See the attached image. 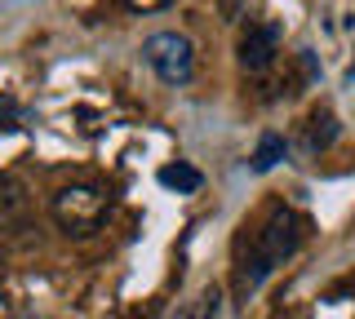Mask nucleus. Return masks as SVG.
<instances>
[{
    "mask_svg": "<svg viewBox=\"0 0 355 319\" xmlns=\"http://www.w3.org/2000/svg\"><path fill=\"white\" fill-rule=\"evenodd\" d=\"M302 239H306V222H302V217H297L293 208H284V204L271 208V217L253 230L249 253H244V262L236 271V297H240V302H249L266 275H271L275 266H284V262L302 248Z\"/></svg>",
    "mask_w": 355,
    "mask_h": 319,
    "instance_id": "f257e3e1",
    "label": "nucleus"
},
{
    "mask_svg": "<svg viewBox=\"0 0 355 319\" xmlns=\"http://www.w3.org/2000/svg\"><path fill=\"white\" fill-rule=\"evenodd\" d=\"M49 213H53V222H58L67 235L85 239V235H94V230L107 222L111 195L103 191V186H94V182H71V186H58V191H53Z\"/></svg>",
    "mask_w": 355,
    "mask_h": 319,
    "instance_id": "f03ea898",
    "label": "nucleus"
},
{
    "mask_svg": "<svg viewBox=\"0 0 355 319\" xmlns=\"http://www.w3.org/2000/svg\"><path fill=\"white\" fill-rule=\"evenodd\" d=\"M142 58H147V67L164 84H187L196 71V45L182 31H155V36H147L142 40Z\"/></svg>",
    "mask_w": 355,
    "mask_h": 319,
    "instance_id": "7ed1b4c3",
    "label": "nucleus"
},
{
    "mask_svg": "<svg viewBox=\"0 0 355 319\" xmlns=\"http://www.w3.org/2000/svg\"><path fill=\"white\" fill-rule=\"evenodd\" d=\"M280 53V27L275 23H249L240 36V67L244 71H266Z\"/></svg>",
    "mask_w": 355,
    "mask_h": 319,
    "instance_id": "20e7f679",
    "label": "nucleus"
},
{
    "mask_svg": "<svg viewBox=\"0 0 355 319\" xmlns=\"http://www.w3.org/2000/svg\"><path fill=\"white\" fill-rule=\"evenodd\" d=\"M333 138H338V120H333V111H315L302 125V151H306V156L333 147Z\"/></svg>",
    "mask_w": 355,
    "mask_h": 319,
    "instance_id": "39448f33",
    "label": "nucleus"
},
{
    "mask_svg": "<svg viewBox=\"0 0 355 319\" xmlns=\"http://www.w3.org/2000/svg\"><path fill=\"white\" fill-rule=\"evenodd\" d=\"M218 315H222V289H218V284H209V289H200L191 302L178 306L173 319H218Z\"/></svg>",
    "mask_w": 355,
    "mask_h": 319,
    "instance_id": "423d86ee",
    "label": "nucleus"
},
{
    "mask_svg": "<svg viewBox=\"0 0 355 319\" xmlns=\"http://www.w3.org/2000/svg\"><path fill=\"white\" fill-rule=\"evenodd\" d=\"M22 208H27V200H22V186L0 173V230L14 226L18 217H22Z\"/></svg>",
    "mask_w": 355,
    "mask_h": 319,
    "instance_id": "0eeeda50",
    "label": "nucleus"
},
{
    "mask_svg": "<svg viewBox=\"0 0 355 319\" xmlns=\"http://www.w3.org/2000/svg\"><path fill=\"white\" fill-rule=\"evenodd\" d=\"M160 182L169 186V191H200V169H191V164H164L160 169Z\"/></svg>",
    "mask_w": 355,
    "mask_h": 319,
    "instance_id": "6e6552de",
    "label": "nucleus"
},
{
    "mask_svg": "<svg viewBox=\"0 0 355 319\" xmlns=\"http://www.w3.org/2000/svg\"><path fill=\"white\" fill-rule=\"evenodd\" d=\"M284 160V138H275V134H266L258 142V151H253V160H249V169L253 173H266V169H275V164Z\"/></svg>",
    "mask_w": 355,
    "mask_h": 319,
    "instance_id": "1a4fd4ad",
    "label": "nucleus"
},
{
    "mask_svg": "<svg viewBox=\"0 0 355 319\" xmlns=\"http://www.w3.org/2000/svg\"><path fill=\"white\" fill-rule=\"evenodd\" d=\"M125 5L133 9V14H155V9H164L169 0H125Z\"/></svg>",
    "mask_w": 355,
    "mask_h": 319,
    "instance_id": "9d476101",
    "label": "nucleus"
},
{
    "mask_svg": "<svg viewBox=\"0 0 355 319\" xmlns=\"http://www.w3.org/2000/svg\"><path fill=\"white\" fill-rule=\"evenodd\" d=\"M347 84H351V89H355V67H351V71H347Z\"/></svg>",
    "mask_w": 355,
    "mask_h": 319,
    "instance_id": "9b49d317",
    "label": "nucleus"
}]
</instances>
